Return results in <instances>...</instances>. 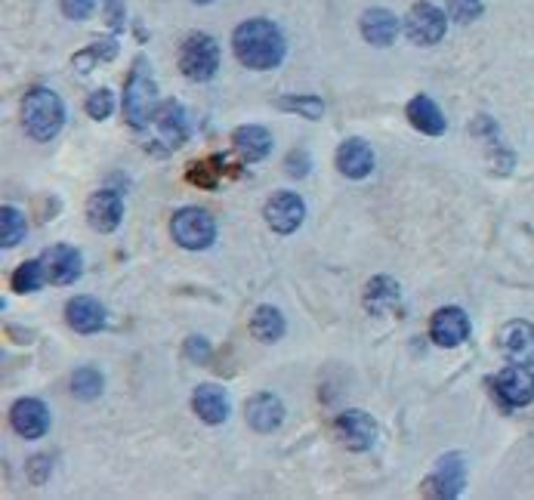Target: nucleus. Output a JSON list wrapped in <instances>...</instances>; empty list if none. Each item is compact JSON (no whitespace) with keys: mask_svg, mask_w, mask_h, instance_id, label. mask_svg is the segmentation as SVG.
Wrapping results in <instances>:
<instances>
[{"mask_svg":"<svg viewBox=\"0 0 534 500\" xmlns=\"http://www.w3.org/2000/svg\"><path fill=\"white\" fill-rule=\"evenodd\" d=\"M232 50L238 62L251 71H272L284 62L288 44L275 22L269 19H247L232 34Z\"/></svg>","mask_w":534,"mask_h":500,"instance_id":"f257e3e1","label":"nucleus"},{"mask_svg":"<svg viewBox=\"0 0 534 500\" xmlns=\"http://www.w3.org/2000/svg\"><path fill=\"white\" fill-rule=\"evenodd\" d=\"M19 115H22V127L31 139L50 142L65 127V102L47 87H34L22 96Z\"/></svg>","mask_w":534,"mask_h":500,"instance_id":"f03ea898","label":"nucleus"},{"mask_svg":"<svg viewBox=\"0 0 534 500\" xmlns=\"http://www.w3.org/2000/svg\"><path fill=\"white\" fill-rule=\"evenodd\" d=\"M158 112V87L155 78L149 75V62L136 59V68L127 78V93H124V118L130 127L142 130L155 121Z\"/></svg>","mask_w":534,"mask_h":500,"instance_id":"7ed1b4c3","label":"nucleus"},{"mask_svg":"<svg viewBox=\"0 0 534 500\" xmlns=\"http://www.w3.org/2000/svg\"><path fill=\"white\" fill-rule=\"evenodd\" d=\"M217 68H220V44L204 31L189 34L180 47V71L183 75L195 84H204L217 75Z\"/></svg>","mask_w":534,"mask_h":500,"instance_id":"20e7f679","label":"nucleus"},{"mask_svg":"<svg viewBox=\"0 0 534 500\" xmlns=\"http://www.w3.org/2000/svg\"><path fill=\"white\" fill-rule=\"evenodd\" d=\"M170 235L186 250H204L217 241V223H213V217L201 207H183L173 213Z\"/></svg>","mask_w":534,"mask_h":500,"instance_id":"39448f33","label":"nucleus"},{"mask_svg":"<svg viewBox=\"0 0 534 500\" xmlns=\"http://www.w3.org/2000/svg\"><path fill=\"white\" fill-rule=\"evenodd\" d=\"M448 31V16L430 4V0H417L405 16V38L414 47H433L445 38Z\"/></svg>","mask_w":534,"mask_h":500,"instance_id":"423d86ee","label":"nucleus"},{"mask_svg":"<svg viewBox=\"0 0 534 500\" xmlns=\"http://www.w3.org/2000/svg\"><path fill=\"white\" fill-rule=\"evenodd\" d=\"M467 485V460L464 454H442L436 460L433 473L423 479V494L439 497V500H451L460 497Z\"/></svg>","mask_w":534,"mask_h":500,"instance_id":"0eeeda50","label":"nucleus"},{"mask_svg":"<svg viewBox=\"0 0 534 500\" xmlns=\"http://www.w3.org/2000/svg\"><path fill=\"white\" fill-rule=\"evenodd\" d=\"M334 436H337V442L346 451H368V448L377 445L380 426H377V420L368 411L352 408V411H343L334 420Z\"/></svg>","mask_w":534,"mask_h":500,"instance_id":"6e6552de","label":"nucleus"},{"mask_svg":"<svg viewBox=\"0 0 534 500\" xmlns=\"http://www.w3.org/2000/svg\"><path fill=\"white\" fill-rule=\"evenodd\" d=\"M263 217L275 235H294L306 220V204L294 192H275L263 207Z\"/></svg>","mask_w":534,"mask_h":500,"instance_id":"1a4fd4ad","label":"nucleus"},{"mask_svg":"<svg viewBox=\"0 0 534 500\" xmlns=\"http://www.w3.org/2000/svg\"><path fill=\"white\" fill-rule=\"evenodd\" d=\"M497 346H501L510 365L534 368V325L531 321H507L501 334H497Z\"/></svg>","mask_w":534,"mask_h":500,"instance_id":"9d476101","label":"nucleus"},{"mask_svg":"<svg viewBox=\"0 0 534 500\" xmlns=\"http://www.w3.org/2000/svg\"><path fill=\"white\" fill-rule=\"evenodd\" d=\"M430 337L442 349H454L460 343H467V337H470V318H467V312L457 309V306H442L433 315V321H430Z\"/></svg>","mask_w":534,"mask_h":500,"instance_id":"9b49d317","label":"nucleus"},{"mask_svg":"<svg viewBox=\"0 0 534 500\" xmlns=\"http://www.w3.org/2000/svg\"><path fill=\"white\" fill-rule=\"evenodd\" d=\"M497 396L507 408H525L534 402V374L528 365H510L497 377Z\"/></svg>","mask_w":534,"mask_h":500,"instance_id":"f8f14e48","label":"nucleus"},{"mask_svg":"<svg viewBox=\"0 0 534 500\" xmlns=\"http://www.w3.org/2000/svg\"><path fill=\"white\" fill-rule=\"evenodd\" d=\"M121 220H124V201H121L118 192L102 189V192L90 195V201H87V223L96 232L109 235V232H115L121 226Z\"/></svg>","mask_w":534,"mask_h":500,"instance_id":"ddd939ff","label":"nucleus"},{"mask_svg":"<svg viewBox=\"0 0 534 500\" xmlns=\"http://www.w3.org/2000/svg\"><path fill=\"white\" fill-rule=\"evenodd\" d=\"M10 423L22 439H41L50 430V411L41 399H19L10 411Z\"/></svg>","mask_w":534,"mask_h":500,"instance_id":"4468645a","label":"nucleus"},{"mask_svg":"<svg viewBox=\"0 0 534 500\" xmlns=\"http://www.w3.org/2000/svg\"><path fill=\"white\" fill-rule=\"evenodd\" d=\"M359 28H362V38L371 47H393L396 38H399V31H402V22H399V16L393 10L371 7V10H365Z\"/></svg>","mask_w":534,"mask_h":500,"instance_id":"2eb2a0df","label":"nucleus"},{"mask_svg":"<svg viewBox=\"0 0 534 500\" xmlns=\"http://www.w3.org/2000/svg\"><path fill=\"white\" fill-rule=\"evenodd\" d=\"M334 164H337V170L346 176V180H365V176L374 170V152H371V146L365 139L352 136V139L340 142Z\"/></svg>","mask_w":534,"mask_h":500,"instance_id":"dca6fc26","label":"nucleus"},{"mask_svg":"<svg viewBox=\"0 0 534 500\" xmlns=\"http://www.w3.org/2000/svg\"><path fill=\"white\" fill-rule=\"evenodd\" d=\"M244 417H247V426H251V430L269 436L284 423V405H281V399L272 396V392H260V396L247 399Z\"/></svg>","mask_w":534,"mask_h":500,"instance_id":"f3484780","label":"nucleus"},{"mask_svg":"<svg viewBox=\"0 0 534 500\" xmlns=\"http://www.w3.org/2000/svg\"><path fill=\"white\" fill-rule=\"evenodd\" d=\"M47 266V278L53 284H75L84 272V260H81V250H75L71 244H56L50 247L47 254L41 257Z\"/></svg>","mask_w":534,"mask_h":500,"instance_id":"a211bd4d","label":"nucleus"},{"mask_svg":"<svg viewBox=\"0 0 534 500\" xmlns=\"http://www.w3.org/2000/svg\"><path fill=\"white\" fill-rule=\"evenodd\" d=\"M65 321L71 331L78 334H99L105 328V306L96 297H71L65 306Z\"/></svg>","mask_w":534,"mask_h":500,"instance_id":"6ab92c4d","label":"nucleus"},{"mask_svg":"<svg viewBox=\"0 0 534 500\" xmlns=\"http://www.w3.org/2000/svg\"><path fill=\"white\" fill-rule=\"evenodd\" d=\"M232 146L244 164H260L272 152V133L260 124H241L232 133Z\"/></svg>","mask_w":534,"mask_h":500,"instance_id":"aec40b11","label":"nucleus"},{"mask_svg":"<svg viewBox=\"0 0 534 500\" xmlns=\"http://www.w3.org/2000/svg\"><path fill=\"white\" fill-rule=\"evenodd\" d=\"M192 408L210 426L226 423L229 420V396H226V389L217 386V383H201L195 389V396H192Z\"/></svg>","mask_w":534,"mask_h":500,"instance_id":"412c9836","label":"nucleus"},{"mask_svg":"<svg viewBox=\"0 0 534 500\" xmlns=\"http://www.w3.org/2000/svg\"><path fill=\"white\" fill-rule=\"evenodd\" d=\"M155 124L161 130V136L170 142V146H183L189 139L192 127H189V118H186V109L176 99H164L155 112Z\"/></svg>","mask_w":534,"mask_h":500,"instance_id":"4be33fe9","label":"nucleus"},{"mask_svg":"<svg viewBox=\"0 0 534 500\" xmlns=\"http://www.w3.org/2000/svg\"><path fill=\"white\" fill-rule=\"evenodd\" d=\"M405 115H408L411 127L420 130L423 136H442V133L448 130V121H445L442 109H439V105H436L430 96H414V99L408 102Z\"/></svg>","mask_w":534,"mask_h":500,"instance_id":"5701e85b","label":"nucleus"},{"mask_svg":"<svg viewBox=\"0 0 534 500\" xmlns=\"http://www.w3.org/2000/svg\"><path fill=\"white\" fill-rule=\"evenodd\" d=\"M402 300V288H399V281L396 278H389V275H377L368 281V288H365V309L371 315H383L389 309H396Z\"/></svg>","mask_w":534,"mask_h":500,"instance_id":"b1692460","label":"nucleus"},{"mask_svg":"<svg viewBox=\"0 0 534 500\" xmlns=\"http://www.w3.org/2000/svg\"><path fill=\"white\" fill-rule=\"evenodd\" d=\"M284 315L281 309L275 306H257L254 309V318H251V334L260 340V343H278L284 337Z\"/></svg>","mask_w":534,"mask_h":500,"instance_id":"393cba45","label":"nucleus"},{"mask_svg":"<svg viewBox=\"0 0 534 500\" xmlns=\"http://www.w3.org/2000/svg\"><path fill=\"white\" fill-rule=\"evenodd\" d=\"M28 232V223H25V213L16 210V207H4L0 210V247L10 250L16 247Z\"/></svg>","mask_w":534,"mask_h":500,"instance_id":"a878e982","label":"nucleus"},{"mask_svg":"<svg viewBox=\"0 0 534 500\" xmlns=\"http://www.w3.org/2000/svg\"><path fill=\"white\" fill-rule=\"evenodd\" d=\"M44 281H47V266H44V260H28V263H22V266L13 272V288H16L19 294L41 291Z\"/></svg>","mask_w":534,"mask_h":500,"instance_id":"bb28decb","label":"nucleus"},{"mask_svg":"<svg viewBox=\"0 0 534 500\" xmlns=\"http://www.w3.org/2000/svg\"><path fill=\"white\" fill-rule=\"evenodd\" d=\"M102 374L96 368H78L75 374H71V396L81 399V402H93L102 396Z\"/></svg>","mask_w":534,"mask_h":500,"instance_id":"cd10ccee","label":"nucleus"},{"mask_svg":"<svg viewBox=\"0 0 534 500\" xmlns=\"http://www.w3.org/2000/svg\"><path fill=\"white\" fill-rule=\"evenodd\" d=\"M275 105H278L281 112L300 115V118H309V121H318V118L325 115V102L318 99V96H281Z\"/></svg>","mask_w":534,"mask_h":500,"instance_id":"c85d7f7f","label":"nucleus"},{"mask_svg":"<svg viewBox=\"0 0 534 500\" xmlns=\"http://www.w3.org/2000/svg\"><path fill=\"white\" fill-rule=\"evenodd\" d=\"M87 115L93 121H109L115 115V93L109 87H99L87 96Z\"/></svg>","mask_w":534,"mask_h":500,"instance_id":"c756f323","label":"nucleus"},{"mask_svg":"<svg viewBox=\"0 0 534 500\" xmlns=\"http://www.w3.org/2000/svg\"><path fill=\"white\" fill-rule=\"evenodd\" d=\"M118 56V44L115 41H99V44H93L90 50H84V53H78L75 56V65H78V71H90L93 68V62H99V59H115Z\"/></svg>","mask_w":534,"mask_h":500,"instance_id":"7c9ffc66","label":"nucleus"},{"mask_svg":"<svg viewBox=\"0 0 534 500\" xmlns=\"http://www.w3.org/2000/svg\"><path fill=\"white\" fill-rule=\"evenodd\" d=\"M448 16L460 25H470L482 16V0H448Z\"/></svg>","mask_w":534,"mask_h":500,"instance_id":"2f4dec72","label":"nucleus"},{"mask_svg":"<svg viewBox=\"0 0 534 500\" xmlns=\"http://www.w3.org/2000/svg\"><path fill=\"white\" fill-rule=\"evenodd\" d=\"M284 164H288L284 170H288V176H294V180H303V176H309V170H312V158H309V152H303V149H294Z\"/></svg>","mask_w":534,"mask_h":500,"instance_id":"473e14b6","label":"nucleus"},{"mask_svg":"<svg viewBox=\"0 0 534 500\" xmlns=\"http://www.w3.org/2000/svg\"><path fill=\"white\" fill-rule=\"evenodd\" d=\"M50 470H53V460L47 454H38V457L28 460V476H31L34 485H44L50 479Z\"/></svg>","mask_w":534,"mask_h":500,"instance_id":"72a5a7b5","label":"nucleus"},{"mask_svg":"<svg viewBox=\"0 0 534 500\" xmlns=\"http://www.w3.org/2000/svg\"><path fill=\"white\" fill-rule=\"evenodd\" d=\"M93 7H96V0H62V13H65V19H71V22L87 19V16L93 13Z\"/></svg>","mask_w":534,"mask_h":500,"instance_id":"f704fd0d","label":"nucleus"},{"mask_svg":"<svg viewBox=\"0 0 534 500\" xmlns=\"http://www.w3.org/2000/svg\"><path fill=\"white\" fill-rule=\"evenodd\" d=\"M186 355H189L195 365H204L210 359V343L204 337H189L186 340Z\"/></svg>","mask_w":534,"mask_h":500,"instance_id":"c9c22d12","label":"nucleus"},{"mask_svg":"<svg viewBox=\"0 0 534 500\" xmlns=\"http://www.w3.org/2000/svg\"><path fill=\"white\" fill-rule=\"evenodd\" d=\"M192 4H201V7H207V4H213V0H192Z\"/></svg>","mask_w":534,"mask_h":500,"instance_id":"e433bc0d","label":"nucleus"}]
</instances>
